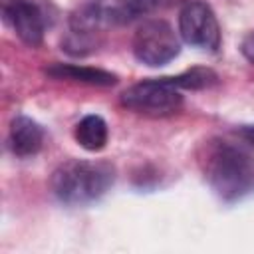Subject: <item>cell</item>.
Segmentation results:
<instances>
[{"instance_id": "obj_1", "label": "cell", "mask_w": 254, "mask_h": 254, "mask_svg": "<svg viewBox=\"0 0 254 254\" xmlns=\"http://www.w3.org/2000/svg\"><path fill=\"white\" fill-rule=\"evenodd\" d=\"M208 187L222 202H238L254 194V155L230 141H212L202 157Z\"/></svg>"}, {"instance_id": "obj_2", "label": "cell", "mask_w": 254, "mask_h": 254, "mask_svg": "<svg viewBox=\"0 0 254 254\" xmlns=\"http://www.w3.org/2000/svg\"><path fill=\"white\" fill-rule=\"evenodd\" d=\"M115 167L109 161L69 159L62 163L50 179L54 196L69 206H83L99 200L115 183Z\"/></svg>"}, {"instance_id": "obj_3", "label": "cell", "mask_w": 254, "mask_h": 254, "mask_svg": "<svg viewBox=\"0 0 254 254\" xmlns=\"http://www.w3.org/2000/svg\"><path fill=\"white\" fill-rule=\"evenodd\" d=\"M121 105L149 117H167L183 107V89L173 77H151L129 85L121 93Z\"/></svg>"}, {"instance_id": "obj_4", "label": "cell", "mask_w": 254, "mask_h": 254, "mask_svg": "<svg viewBox=\"0 0 254 254\" xmlns=\"http://www.w3.org/2000/svg\"><path fill=\"white\" fill-rule=\"evenodd\" d=\"M133 56L149 65L159 67L173 62L181 52V36L165 20H147L143 22L133 36Z\"/></svg>"}, {"instance_id": "obj_5", "label": "cell", "mask_w": 254, "mask_h": 254, "mask_svg": "<svg viewBox=\"0 0 254 254\" xmlns=\"http://www.w3.org/2000/svg\"><path fill=\"white\" fill-rule=\"evenodd\" d=\"M0 10L4 22L30 48L44 42V36L54 20L46 0H2Z\"/></svg>"}, {"instance_id": "obj_6", "label": "cell", "mask_w": 254, "mask_h": 254, "mask_svg": "<svg viewBox=\"0 0 254 254\" xmlns=\"http://www.w3.org/2000/svg\"><path fill=\"white\" fill-rule=\"evenodd\" d=\"M179 36L196 50L216 52L220 48V26L210 4L187 0L179 12Z\"/></svg>"}, {"instance_id": "obj_7", "label": "cell", "mask_w": 254, "mask_h": 254, "mask_svg": "<svg viewBox=\"0 0 254 254\" xmlns=\"http://www.w3.org/2000/svg\"><path fill=\"white\" fill-rule=\"evenodd\" d=\"M44 127L28 117V115H16L10 121V131H8V147L16 157H34L42 151L44 147Z\"/></svg>"}, {"instance_id": "obj_8", "label": "cell", "mask_w": 254, "mask_h": 254, "mask_svg": "<svg viewBox=\"0 0 254 254\" xmlns=\"http://www.w3.org/2000/svg\"><path fill=\"white\" fill-rule=\"evenodd\" d=\"M46 75L54 79H65L85 85H97V87H109L117 83V75L101 69V67H89V65H77V64H52L46 67Z\"/></svg>"}, {"instance_id": "obj_9", "label": "cell", "mask_w": 254, "mask_h": 254, "mask_svg": "<svg viewBox=\"0 0 254 254\" xmlns=\"http://www.w3.org/2000/svg\"><path fill=\"white\" fill-rule=\"evenodd\" d=\"M73 137L79 147H83L89 153H97V151L105 149L107 139H109L107 121L97 113H89L77 121L75 129H73Z\"/></svg>"}, {"instance_id": "obj_10", "label": "cell", "mask_w": 254, "mask_h": 254, "mask_svg": "<svg viewBox=\"0 0 254 254\" xmlns=\"http://www.w3.org/2000/svg\"><path fill=\"white\" fill-rule=\"evenodd\" d=\"M173 81L181 89H208L218 83V75L210 67H190L179 75H173Z\"/></svg>"}, {"instance_id": "obj_11", "label": "cell", "mask_w": 254, "mask_h": 254, "mask_svg": "<svg viewBox=\"0 0 254 254\" xmlns=\"http://www.w3.org/2000/svg\"><path fill=\"white\" fill-rule=\"evenodd\" d=\"M113 2L119 6V10L123 12V16L129 22L137 16H145V14L163 10V8L171 6L175 0H113Z\"/></svg>"}, {"instance_id": "obj_12", "label": "cell", "mask_w": 254, "mask_h": 254, "mask_svg": "<svg viewBox=\"0 0 254 254\" xmlns=\"http://www.w3.org/2000/svg\"><path fill=\"white\" fill-rule=\"evenodd\" d=\"M240 52H242V56H244L250 64H254V30H252V32H248V34H246V38L242 40Z\"/></svg>"}, {"instance_id": "obj_13", "label": "cell", "mask_w": 254, "mask_h": 254, "mask_svg": "<svg viewBox=\"0 0 254 254\" xmlns=\"http://www.w3.org/2000/svg\"><path fill=\"white\" fill-rule=\"evenodd\" d=\"M236 133H238L246 143L254 145V125H242V127H238Z\"/></svg>"}]
</instances>
